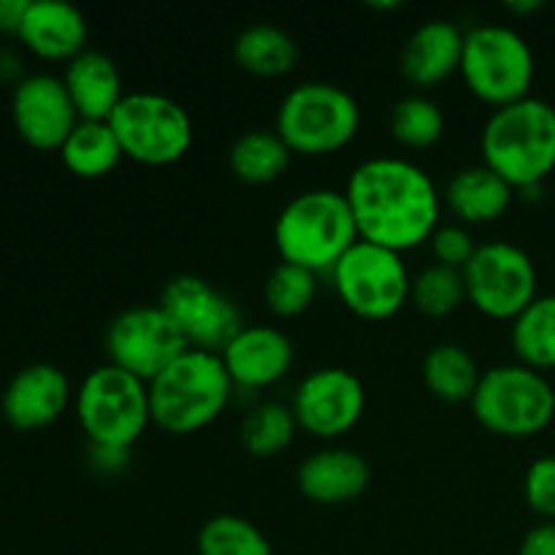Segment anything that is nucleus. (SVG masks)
<instances>
[{
  "label": "nucleus",
  "instance_id": "obj_6",
  "mask_svg": "<svg viewBox=\"0 0 555 555\" xmlns=\"http://www.w3.org/2000/svg\"><path fill=\"white\" fill-rule=\"evenodd\" d=\"M74 415L90 444L133 450L152 423L150 385L103 363L74 390Z\"/></svg>",
  "mask_w": 555,
  "mask_h": 555
},
{
  "label": "nucleus",
  "instance_id": "obj_30",
  "mask_svg": "<svg viewBox=\"0 0 555 555\" xmlns=\"http://www.w3.org/2000/svg\"><path fill=\"white\" fill-rule=\"evenodd\" d=\"M198 555H274V551L253 520L222 513L201 526Z\"/></svg>",
  "mask_w": 555,
  "mask_h": 555
},
{
  "label": "nucleus",
  "instance_id": "obj_21",
  "mask_svg": "<svg viewBox=\"0 0 555 555\" xmlns=\"http://www.w3.org/2000/svg\"><path fill=\"white\" fill-rule=\"evenodd\" d=\"M513 184L491 171L486 163L455 171L442 193L444 209L455 217V222L466 228L491 225V222L502 220L513 206Z\"/></svg>",
  "mask_w": 555,
  "mask_h": 555
},
{
  "label": "nucleus",
  "instance_id": "obj_13",
  "mask_svg": "<svg viewBox=\"0 0 555 555\" xmlns=\"http://www.w3.org/2000/svg\"><path fill=\"white\" fill-rule=\"evenodd\" d=\"M160 304L184 341L193 350L217 352L244 328V318L238 304L228 293H222L215 282L198 274H179L163 285Z\"/></svg>",
  "mask_w": 555,
  "mask_h": 555
},
{
  "label": "nucleus",
  "instance_id": "obj_39",
  "mask_svg": "<svg viewBox=\"0 0 555 555\" xmlns=\"http://www.w3.org/2000/svg\"><path fill=\"white\" fill-rule=\"evenodd\" d=\"M504 9L513 11V14L518 16H526V14H534V11H542L545 9V3H542V0H518V3L509 0V3H504Z\"/></svg>",
  "mask_w": 555,
  "mask_h": 555
},
{
  "label": "nucleus",
  "instance_id": "obj_8",
  "mask_svg": "<svg viewBox=\"0 0 555 555\" xmlns=\"http://www.w3.org/2000/svg\"><path fill=\"white\" fill-rule=\"evenodd\" d=\"M459 76L477 101L493 108L531 95L537 76L534 52L515 27L475 25L464 36Z\"/></svg>",
  "mask_w": 555,
  "mask_h": 555
},
{
  "label": "nucleus",
  "instance_id": "obj_33",
  "mask_svg": "<svg viewBox=\"0 0 555 555\" xmlns=\"http://www.w3.org/2000/svg\"><path fill=\"white\" fill-rule=\"evenodd\" d=\"M428 247H431L434 263L464 271L466 263L475 258L480 244L472 236V228L461 225V222H444V225L437 228V233L431 236Z\"/></svg>",
  "mask_w": 555,
  "mask_h": 555
},
{
  "label": "nucleus",
  "instance_id": "obj_12",
  "mask_svg": "<svg viewBox=\"0 0 555 555\" xmlns=\"http://www.w3.org/2000/svg\"><path fill=\"white\" fill-rule=\"evenodd\" d=\"M103 345L112 366L144 379L146 385L188 350L182 331L160 304H135L114 314Z\"/></svg>",
  "mask_w": 555,
  "mask_h": 555
},
{
  "label": "nucleus",
  "instance_id": "obj_11",
  "mask_svg": "<svg viewBox=\"0 0 555 555\" xmlns=\"http://www.w3.org/2000/svg\"><path fill=\"white\" fill-rule=\"evenodd\" d=\"M466 298L488 320L513 323L537 296L540 276L531 255L513 242H486L464 269Z\"/></svg>",
  "mask_w": 555,
  "mask_h": 555
},
{
  "label": "nucleus",
  "instance_id": "obj_26",
  "mask_svg": "<svg viewBox=\"0 0 555 555\" xmlns=\"http://www.w3.org/2000/svg\"><path fill=\"white\" fill-rule=\"evenodd\" d=\"M63 166L79 179H103L122 160V146L108 122L79 119L74 133L60 146Z\"/></svg>",
  "mask_w": 555,
  "mask_h": 555
},
{
  "label": "nucleus",
  "instance_id": "obj_31",
  "mask_svg": "<svg viewBox=\"0 0 555 555\" xmlns=\"http://www.w3.org/2000/svg\"><path fill=\"white\" fill-rule=\"evenodd\" d=\"M318 291L320 282L314 271L280 260L263 285V301L274 318L293 320L309 312V307L318 298Z\"/></svg>",
  "mask_w": 555,
  "mask_h": 555
},
{
  "label": "nucleus",
  "instance_id": "obj_22",
  "mask_svg": "<svg viewBox=\"0 0 555 555\" xmlns=\"http://www.w3.org/2000/svg\"><path fill=\"white\" fill-rule=\"evenodd\" d=\"M63 85L79 119H90V122H108L114 108L128 95L117 63L98 49H87L65 65Z\"/></svg>",
  "mask_w": 555,
  "mask_h": 555
},
{
  "label": "nucleus",
  "instance_id": "obj_10",
  "mask_svg": "<svg viewBox=\"0 0 555 555\" xmlns=\"http://www.w3.org/2000/svg\"><path fill=\"white\" fill-rule=\"evenodd\" d=\"M331 285L356 318L383 323L410 304L412 276L404 255L361 238L331 269Z\"/></svg>",
  "mask_w": 555,
  "mask_h": 555
},
{
  "label": "nucleus",
  "instance_id": "obj_32",
  "mask_svg": "<svg viewBox=\"0 0 555 555\" xmlns=\"http://www.w3.org/2000/svg\"><path fill=\"white\" fill-rule=\"evenodd\" d=\"M412 307L426 318H450L459 312L469 298H466L464 271L448 269V266L431 263L412 276Z\"/></svg>",
  "mask_w": 555,
  "mask_h": 555
},
{
  "label": "nucleus",
  "instance_id": "obj_3",
  "mask_svg": "<svg viewBox=\"0 0 555 555\" xmlns=\"http://www.w3.org/2000/svg\"><path fill=\"white\" fill-rule=\"evenodd\" d=\"M358 242L361 236L345 190H304L282 206L274 222L280 258L314 274H331Z\"/></svg>",
  "mask_w": 555,
  "mask_h": 555
},
{
  "label": "nucleus",
  "instance_id": "obj_18",
  "mask_svg": "<svg viewBox=\"0 0 555 555\" xmlns=\"http://www.w3.org/2000/svg\"><path fill=\"white\" fill-rule=\"evenodd\" d=\"M372 482V466L358 450L328 444L298 464L296 486L304 499L320 507H341L366 493Z\"/></svg>",
  "mask_w": 555,
  "mask_h": 555
},
{
  "label": "nucleus",
  "instance_id": "obj_34",
  "mask_svg": "<svg viewBox=\"0 0 555 555\" xmlns=\"http://www.w3.org/2000/svg\"><path fill=\"white\" fill-rule=\"evenodd\" d=\"M524 496L531 513L555 520V455H542L526 469Z\"/></svg>",
  "mask_w": 555,
  "mask_h": 555
},
{
  "label": "nucleus",
  "instance_id": "obj_35",
  "mask_svg": "<svg viewBox=\"0 0 555 555\" xmlns=\"http://www.w3.org/2000/svg\"><path fill=\"white\" fill-rule=\"evenodd\" d=\"M87 461H90L92 472H98L101 477H117L130 466V450L90 444V455H87Z\"/></svg>",
  "mask_w": 555,
  "mask_h": 555
},
{
  "label": "nucleus",
  "instance_id": "obj_20",
  "mask_svg": "<svg viewBox=\"0 0 555 555\" xmlns=\"http://www.w3.org/2000/svg\"><path fill=\"white\" fill-rule=\"evenodd\" d=\"M87 20L76 5L63 0H30L20 41L36 57L65 63L87 52Z\"/></svg>",
  "mask_w": 555,
  "mask_h": 555
},
{
  "label": "nucleus",
  "instance_id": "obj_17",
  "mask_svg": "<svg viewBox=\"0 0 555 555\" xmlns=\"http://www.w3.org/2000/svg\"><path fill=\"white\" fill-rule=\"evenodd\" d=\"M236 390H263L282 383L296 363V347L274 325H244L220 352Z\"/></svg>",
  "mask_w": 555,
  "mask_h": 555
},
{
  "label": "nucleus",
  "instance_id": "obj_14",
  "mask_svg": "<svg viewBox=\"0 0 555 555\" xmlns=\"http://www.w3.org/2000/svg\"><path fill=\"white\" fill-rule=\"evenodd\" d=\"M291 410L304 434L320 442H336L366 415V388L345 366L314 369L298 383Z\"/></svg>",
  "mask_w": 555,
  "mask_h": 555
},
{
  "label": "nucleus",
  "instance_id": "obj_16",
  "mask_svg": "<svg viewBox=\"0 0 555 555\" xmlns=\"http://www.w3.org/2000/svg\"><path fill=\"white\" fill-rule=\"evenodd\" d=\"M74 404L68 374L54 363H30L20 369L5 385L0 410L16 431H41L57 423Z\"/></svg>",
  "mask_w": 555,
  "mask_h": 555
},
{
  "label": "nucleus",
  "instance_id": "obj_36",
  "mask_svg": "<svg viewBox=\"0 0 555 555\" xmlns=\"http://www.w3.org/2000/svg\"><path fill=\"white\" fill-rule=\"evenodd\" d=\"M518 555H555V520L531 526L520 540Z\"/></svg>",
  "mask_w": 555,
  "mask_h": 555
},
{
  "label": "nucleus",
  "instance_id": "obj_37",
  "mask_svg": "<svg viewBox=\"0 0 555 555\" xmlns=\"http://www.w3.org/2000/svg\"><path fill=\"white\" fill-rule=\"evenodd\" d=\"M27 9H30V0H0V33L20 38Z\"/></svg>",
  "mask_w": 555,
  "mask_h": 555
},
{
  "label": "nucleus",
  "instance_id": "obj_1",
  "mask_svg": "<svg viewBox=\"0 0 555 555\" xmlns=\"http://www.w3.org/2000/svg\"><path fill=\"white\" fill-rule=\"evenodd\" d=\"M345 195L358 236L399 255L431 242L442 225L444 204L437 182L406 157L377 155L358 163Z\"/></svg>",
  "mask_w": 555,
  "mask_h": 555
},
{
  "label": "nucleus",
  "instance_id": "obj_2",
  "mask_svg": "<svg viewBox=\"0 0 555 555\" xmlns=\"http://www.w3.org/2000/svg\"><path fill=\"white\" fill-rule=\"evenodd\" d=\"M482 163L507 179L515 193L542 188L555 171V106L524 98L493 108L480 133Z\"/></svg>",
  "mask_w": 555,
  "mask_h": 555
},
{
  "label": "nucleus",
  "instance_id": "obj_27",
  "mask_svg": "<svg viewBox=\"0 0 555 555\" xmlns=\"http://www.w3.org/2000/svg\"><path fill=\"white\" fill-rule=\"evenodd\" d=\"M509 345L524 366L537 372L555 369V293L537 296L518 318L509 323Z\"/></svg>",
  "mask_w": 555,
  "mask_h": 555
},
{
  "label": "nucleus",
  "instance_id": "obj_5",
  "mask_svg": "<svg viewBox=\"0 0 555 555\" xmlns=\"http://www.w3.org/2000/svg\"><path fill=\"white\" fill-rule=\"evenodd\" d=\"M274 130L293 155H334L356 141L361 103L334 81H301L280 101Z\"/></svg>",
  "mask_w": 555,
  "mask_h": 555
},
{
  "label": "nucleus",
  "instance_id": "obj_7",
  "mask_svg": "<svg viewBox=\"0 0 555 555\" xmlns=\"http://www.w3.org/2000/svg\"><path fill=\"white\" fill-rule=\"evenodd\" d=\"M469 406L493 437L531 439L555 421V388L537 369L499 363L482 372Z\"/></svg>",
  "mask_w": 555,
  "mask_h": 555
},
{
  "label": "nucleus",
  "instance_id": "obj_24",
  "mask_svg": "<svg viewBox=\"0 0 555 555\" xmlns=\"http://www.w3.org/2000/svg\"><path fill=\"white\" fill-rule=\"evenodd\" d=\"M421 374L428 393L437 396L439 401H448V404H464L475 396L482 369L464 345L442 341L426 352Z\"/></svg>",
  "mask_w": 555,
  "mask_h": 555
},
{
  "label": "nucleus",
  "instance_id": "obj_9",
  "mask_svg": "<svg viewBox=\"0 0 555 555\" xmlns=\"http://www.w3.org/2000/svg\"><path fill=\"white\" fill-rule=\"evenodd\" d=\"M108 125L122 146V155L152 168L179 163L195 141L188 108L163 92H128L108 117Z\"/></svg>",
  "mask_w": 555,
  "mask_h": 555
},
{
  "label": "nucleus",
  "instance_id": "obj_4",
  "mask_svg": "<svg viewBox=\"0 0 555 555\" xmlns=\"http://www.w3.org/2000/svg\"><path fill=\"white\" fill-rule=\"evenodd\" d=\"M233 388L217 352L188 350L150 383L152 426L171 437H190L220 421Z\"/></svg>",
  "mask_w": 555,
  "mask_h": 555
},
{
  "label": "nucleus",
  "instance_id": "obj_25",
  "mask_svg": "<svg viewBox=\"0 0 555 555\" xmlns=\"http://www.w3.org/2000/svg\"><path fill=\"white\" fill-rule=\"evenodd\" d=\"M293 152L276 130H244L228 150V168L244 184H271L291 168Z\"/></svg>",
  "mask_w": 555,
  "mask_h": 555
},
{
  "label": "nucleus",
  "instance_id": "obj_38",
  "mask_svg": "<svg viewBox=\"0 0 555 555\" xmlns=\"http://www.w3.org/2000/svg\"><path fill=\"white\" fill-rule=\"evenodd\" d=\"M22 57L14 49H0V81L3 85L16 87L20 81H25V68H22Z\"/></svg>",
  "mask_w": 555,
  "mask_h": 555
},
{
  "label": "nucleus",
  "instance_id": "obj_19",
  "mask_svg": "<svg viewBox=\"0 0 555 555\" xmlns=\"http://www.w3.org/2000/svg\"><path fill=\"white\" fill-rule=\"evenodd\" d=\"M464 36L455 22L428 20L410 33L399 54V70L417 92L442 85L461 70Z\"/></svg>",
  "mask_w": 555,
  "mask_h": 555
},
{
  "label": "nucleus",
  "instance_id": "obj_28",
  "mask_svg": "<svg viewBox=\"0 0 555 555\" xmlns=\"http://www.w3.org/2000/svg\"><path fill=\"white\" fill-rule=\"evenodd\" d=\"M388 128L396 144L404 150H431L442 141L448 119L434 98L426 92H410L393 103Z\"/></svg>",
  "mask_w": 555,
  "mask_h": 555
},
{
  "label": "nucleus",
  "instance_id": "obj_23",
  "mask_svg": "<svg viewBox=\"0 0 555 555\" xmlns=\"http://www.w3.org/2000/svg\"><path fill=\"white\" fill-rule=\"evenodd\" d=\"M301 49L296 38L280 25L255 22L233 38V60L238 68L258 79H280L298 65Z\"/></svg>",
  "mask_w": 555,
  "mask_h": 555
},
{
  "label": "nucleus",
  "instance_id": "obj_29",
  "mask_svg": "<svg viewBox=\"0 0 555 555\" xmlns=\"http://www.w3.org/2000/svg\"><path fill=\"white\" fill-rule=\"evenodd\" d=\"M298 428L291 404L282 401H260L244 415L242 444L253 459H276L293 444Z\"/></svg>",
  "mask_w": 555,
  "mask_h": 555
},
{
  "label": "nucleus",
  "instance_id": "obj_15",
  "mask_svg": "<svg viewBox=\"0 0 555 555\" xmlns=\"http://www.w3.org/2000/svg\"><path fill=\"white\" fill-rule=\"evenodd\" d=\"M11 119L27 146L38 152H60L79 125L74 101L63 85V76L30 74L14 87Z\"/></svg>",
  "mask_w": 555,
  "mask_h": 555
}]
</instances>
